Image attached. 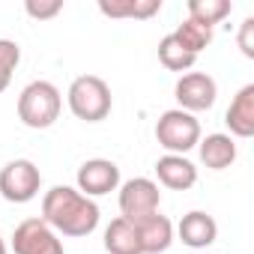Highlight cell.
Returning <instances> with one entry per match:
<instances>
[{
    "label": "cell",
    "instance_id": "6da1fadb",
    "mask_svg": "<svg viewBox=\"0 0 254 254\" xmlns=\"http://www.w3.org/2000/svg\"><path fill=\"white\" fill-rule=\"evenodd\" d=\"M42 221L63 236H90L99 227V206L78 189L54 186L42 197Z\"/></svg>",
    "mask_w": 254,
    "mask_h": 254
},
{
    "label": "cell",
    "instance_id": "7a4b0ae2",
    "mask_svg": "<svg viewBox=\"0 0 254 254\" xmlns=\"http://www.w3.org/2000/svg\"><path fill=\"white\" fill-rule=\"evenodd\" d=\"M63 99L51 81H30L18 96V120L27 129H48L60 117Z\"/></svg>",
    "mask_w": 254,
    "mask_h": 254
},
{
    "label": "cell",
    "instance_id": "3957f363",
    "mask_svg": "<svg viewBox=\"0 0 254 254\" xmlns=\"http://www.w3.org/2000/svg\"><path fill=\"white\" fill-rule=\"evenodd\" d=\"M156 141L171 156H183V153H189L200 144V123H197L194 114L171 108L156 123Z\"/></svg>",
    "mask_w": 254,
    "mask_h": 254
},
{
    "label": "cell",
    "instance_id": "277c9868",
    "mask_svg": "<svg viewBox=\"0 0 254 254\" xmlns=\"http://www.w3.org/2000/svg\"><path fill=\"white\" fill-rule=\"evenodd\" d=\"M69 108L84 123H99L111 114V87L99 75H81L69 87Z\"/></svg>",
    "mask_w": 254,
    "mask_h": 254
},
{
    "label": "cell",
    "instance_id": "5b68a950",
    "mask_svg": "<svg viewBox=\"0 0 254 254\" xmlns=\"http://www.w3.org/2000/svg\"><path fill=\"white\" fill-rule=\"evenodd\" d=\"M159 203H162V191L147 177H135V180L120 186V212H123L126 221H132V224L156 215Z\"/></svg>",
    "mask_w": 254,
    "mask_h": 254
},
{
    "label": "cell",
    "instance_id": "8992f818",
    "mask_svg": "<svg viewBox=\"0 0 254 254\" xmlns=\"http://www.w3.org/2000/svg\"><path fill=\"white\" fill-rule=\"evenodd\" d=\"M42 174L30 159H15L0 171V194L9 203H27L39 194Z\"/></svg>",
    "mask_w": 254,
    "mask_h": 254
},
{
    "label": "cell",
    "instance_id": "52a82bcc",
    "mask_svg": "<svg viewBox=\"0 0 254 254\" xmlns=\"http://www.w3.org/2000/svg\"><path fill=\"white\" fill-rule=\"evenodd\" d=\"M12 251L15 254H66L57 233L42 218H27L15 227Z\"/></svg>",
    "mask_w": 254,
    "mask_h": 254
},
{
    "label": "cell",
    "instance_id": "ba28073f",
    "mask_svg": "<svg viewBox=\"0 0 254 254\" xmlns=\"http://www.w3.org/2000/svg\"><path fill=\"white\" fill-rule=\"evenodd\" d=\"M174 96H177V102H180V111L194 114V111H209V108L215 105L218 87H215V81H212L209 75H203V72H186V75L177 81Z\"/></svg>",
    "mask_w": 254,
    "mask_h": 254
},
{
    "label": "cell",
    "instance_id": "9c48e42d",
    "mask_svg": "<svg viewBox=\"0 0 254 254\" xmlns=\"http://www.w3.org/2000/svg\"><path fill=\"white\" fill-rule=\"evenodd\" d=\"M120 186V168L108 159H90L78 168V191L84 197L108 194Z\"/></svg>",
    "mask_w": 254,
    "mask_h": 254
},
{
    "label": "cell",
    "instance_id": "30bf717a",
    "mask_svg": "<svg viewBox=\"0 0 254 254\" xmlns=\"http://www.w3.org/2000/svg\"><path fill=\"white\" fill-rule=\"evenodd\" d=\"M224 123H227L233 138H251L254 135V84H245L233 96V102L224 114Z\"/></svg>",
    "mask_w": 254,
    "mask_h": 254
},
{
    "label": "cell",
    "instance_id": "8fae6325",
    "mask_svg": "<svg viewBox=\"0 0 254 254\" xmlns=\"http://www.w3.org/2000/svg\"><path fill=\"white\" fill-rule=\"evenodd\" d=\"M135 227H138V239H141V251H144V254H162V251H168L171 242H174V224H171V218L162 215V212H156V215L138 221Z\"/></svg>",
    "mask_w": 254,
    "mask_h": 254
},
{
    "label": "cell",
    "instance_id": "7c38bea8",
    "mask_svg": "<svg viewBox=\"0 0 254 254\" xmlns=\"http://www.w3.org/2000/svg\"><path fill=\"white\" fill-rule=\"evenodd\" d=\"M156 174H159V183L174 189V191H186L197 183V168L186 159V156H162L156 162Z\"/></svg>",
    "mask_w": 254,
    "mask_h": 254
},
{
    "label": "cell",
    "instance_id": "4fadbf2b",
    "mask_svg": "<svg viewBox=\"0 0 254 254\" xmlns=\"http://www.w3.org/2000/svg\"><path fill=\"white\" fill-rule=\"evenodd\" d=\"M177 233H180L183 245H189V248H206V245H212V242H215V236H218V224H215V218H212V215H206V212L194 209V212L183 215V221H180Z\"/></svg>",
    "mask_w": 254,
    "mask_h": 254
},
{
    "label": "cell",
    "instance_id": "5bb4252c",
    "mask_svg": "<svg viewBox=\"0 0 254 254\" xmlns=\"http://www.w3.org/2000/svg\"><path fill=\"white\" fill-rule=\"evenodd\" d=\"M105 251L108 254H144L141 239H138V227L132 221H126L123 215L114 218L105 227Z\"/></svg>",
    "mask_w": 254,
    "mask_h": 254
},
{
    "label": "cell",
    "instance_id": "9a60e30c",
    "mask_svg": "<svg viewBox=\"0 0 254 254\" xmlns=\"http://www.w3.org/2000/svg\"><path fill=\"white\" fill-rule=\"evenodd\" d=\"M197 147H200V162L209 171H224L236 162V144L230 135H206V141H200Z\"/></svg>",
    "mask_w": 254,
    "mask_h": 254
},
{
    "label": "cell",
    "instance_id": "2e32d148",
    "mask_svg": "<svg viewBox=\"0 0 254 254\" xmlns=\"http://www.w3.org/2000/svg\"><path fill=\"white\" fill-rule=\"evenodd\" d=\"M162 0H99V12L108 18H153Z\"/></svg>",
    "mask_w": 254,
    "mask_h": 254
},
{
    "label": "cell",
    "instance_id": "e0dca14e",
    "mask_svg": "<svg viewBox=\"0 0 254 254\" xmlns=\"http://www.w3.org/2000/svg\"><path fill=\"white\" fill-rule=\"evenodd\" d=\"M230 9H233L230 0H189V18L203 27L218 24L221 18L230 15Z\"/></svg>",
    "mask_w": 254,
    "mask_h": 254
},
{
    "label": "cell",
    "instance_id": "ac0fdd59",
    "mask_svg": "<svg viewBox=\"0 0 254 254\" xmlns=\"http://www.w3.org/2000/svg\"><path fill=\"white\" fill-rule=\"evenodd\" d=\"M174 39L189 51V54H200L209 42H212V27H203V24H197V21H191V18H186L177 30H174Z\"/></svg>",
    "mask_w": 254,
    "mask_h": 254
},
{
    "label": "cell",
    "instance_id": "d6986e66",
    "mask_svg": "<svg viewBox=\"0 0 254 254\" xmlns=\"http://www.w3.org/2000/svg\"><path fill=\"white\" fill-rule=\"evenodd\" d=\"M159 60H162V66H165L168 72H189L197 57L189 54V51L174 39V33H171V36H165V39L159 42Z\"/></svg>",
    "mask_w": 254,
    "mask_h": 254
},
{
    "label": "cell",
    "instance_id": "ffe728a7",
    "mask_svg": "<svg viewBox=\"0 0 254 254\" xmlns=\"http://www.w3.org/2000/svg\"><path fill=\"white\" fill-rule=\"evenodd\" d=\"M21 63V48L12 39H0V93H3L12 81V72Z\"/></svg>",
    "mask_w": 254,
    "mask_h": 254
},
{
    "label": "cell",
    "instance_id": "44dd1931",
    "mask_svg": "<svg viewBox=\"0 0 254 254\" xmlns=\"http://www.w3.org/2000/svg\"><path fill=\"white\" fill-rule=\"evenodd\" d=\"M24 9H27V15H30V18L45 21V18H54V15L63 9V0H27Z\"/></svg>",
    "mask_w": 254,
    "mask_h": 254
},
{
    "label": "cell",
    "instance_id": "7402d4cb",
    "mask_svg": "<svg viewBox=\"0 0 254 254\" xmlns=\"http://www.w3.org/2000/svg\"><path fill=\"white\" fill-rule=\"evenodd\" d=\"M236 42H239V51L251 60V57H254V18H245V21L239 24V36H236Z\"/></svg>",
    "mask_w": 254,
    "mask_h": 254
},
{
    "label": "cell",
    "instance_id": "603a6c76",
    "mask_svg": "<svg viewBox=\"0 0 254 254\" xmlns=\"http://www.w3.org/2000/svg\"><path fill=\"white\" fill-rule=\"evenodd\" d=\"M0 254H6V242L3 239H0Z\"/></svg>",
    "mask_w": 254,
    "mask_h": 254
}]
</instances>
